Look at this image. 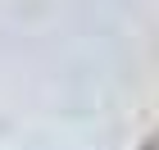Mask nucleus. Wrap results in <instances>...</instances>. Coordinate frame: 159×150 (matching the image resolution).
Listing matches in <instances>:
<instances>
[{"mask_svg": "<svg viewBox=\"0 0 159 150\" xmlns=\"http://www.w3.org/2000/svg\"><path fill=\"white\" fill-rule=\"evenodd\" d=\"M146 150H159V146H155V141H150V146H146Z\"/></svg>", "mask_w": 159, "mask_h": 150, "instance_id": "nucleus-1", "label": "nucleus"}]
</instances>
